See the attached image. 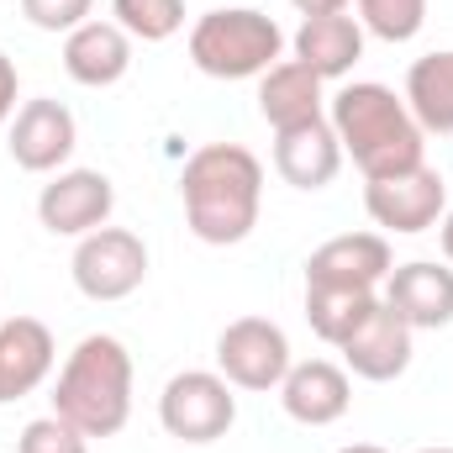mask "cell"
<instances>
[{
    "mask_svg": "<svg viewBox=\"0 0 453 453\" xmlns=\"http://www.w3.org/2000/svg\"><path fill=\"white\" fill-rule=\"evenodd\" d=\"M190 232L211 248H232L258 226L264 206V164L242 142H206L185 158L180 174Z\"/></svg>",
    "mask_w": 453,
    "mask_h": 453,
    "instance_id": "6da1fadb",
    "label": "cell"
},
{
    "mask_svg": "<svg viewBox=\"0 0 453 453\" xmlns=\"http://www.w3.org/2000/svg\"><path fill=\"white\" fill-rule=\"evenodd\" d=\"M327 121L364 180H390L427 164V132L406 111V96H395L390 85H374V80L342 85L327 101Z\"/></svg>",
    "mask_w": 453,
    "mask_h": 453,
    "instance_id": "7a4b0ae2",
    "label": "cell"
},
{
    "mask_svg": "<svg viewBox=\"0 0 453 453\" xmlns=\"http://www.w3.org/2000/svg\"><path fill=\"white\" fill-rule=\"evenodd\" d=\"M53 417L80 427L85 438H116L132 417V353L111 333H90L58 369Z\"/></svg>",
    "mask_w": 453,
    "mask_h": 453,
    "instance_id": "3957f363",
    "label": "cell"
},
{
    "mask_svg": "<svg viewBox=\"0 0 453 453\" xmlns=\"http://www.w3.org/2000/svg\"><path fill=\"white\" fill-rule=\"evenodd\" d=\"M285 32L253 5H217L190 27V64L211 80H258L280 64Z\"/></svg>",
    "mask_w": 453,
    "mask_h": 453,
    "instance_id": "277c9868",
    "label": "cell"
},
{
    "mask_svg": "<svg viewBox=\"0 0 453 453\" xmlns=\"http://www.w3.org/2000/svg\"><path fill=\"white\" fill-rule=\"evenodd\" d=\"M158 422L180 443H196V449L201 443H217V438L232 433V422H237V395H232V385H226L217 369H185V374H174L164 385Z\"/></svg>",
    "mask_w": 453,
    "mask_h": 453,
    "instance_id": "5b68a950",
    "label": "cell"
},
{
    "mask_svg": "<svg viewBox=\"0 0 453 453\" xmlns=\"http://www.w3.org/2000/svg\"><path fill=\"white\" fill-rule=\"evenodd\" d=\"M69 274L85 301H127L148 280V242L127 226H96L90 237H80Z\"/></svg>",
    "mask_w": 453,
    "mask_h": 453,
    "instance_id": "8992f818",
    "label": "cell"
},
{
    "mask_svg": "<svg viewBox=\"0 0 453 453\" xmlns=\"http://www.w3.org/2000/svg\"><path fill=\"white\" fill-rule=\"evenodd\" d=\"M290 364V338L269 317H237L217 338V374L232 390H280Z\"/></svg>",
    "mask_w": 453,
    "mask_h": 453,
    "instance_id": "52a82bcc",
    "label": "cell"
},
{
    "mask_svg": "<svg viewBox=\"0 0 453 453\" xmlns=\"http://www.w3.org/2000/svg\"><path fill=\"white\" fill-rule=\"evenodd\" d=\"M364 211L374 217V226L385 232H427V226L443 222L449 211V185L433 164H417L406 174H390V180H369L364 185Z\"/></svg>",
    "mask_w": 453,
    "mask_h": 453,
    "instance_id": "ba28073f",
    "label": "cell"
},
{
    "mask_svg": "<svg viewBox=\"0 0 453 453\" xmlns=\"http://www.w3.org/2000/svg\"><path fill=\"white\" fill-rule=\"evenodd\" d=\"M111 206L116 190L101 169H58L37 196V222L53 237H90L96 226H106Z\"/></svg>",
    "mask_w": 453,
    "mask_h": 453,
    "instance_id": "9c48e42d",
    "label": "cell"
},
{
    "mask_svg": "<svg viewBox=\"0 0 453 453\" xmlns=\"http://www.w3.org/2000/svg\"><path fill=\"white\" fill-rule=\"evenodd\" d=\"M390 269L395 258L380 232H342L306 258V285L311 290H380Z\"/></svg>",
    "mask_w": 453,
    "mask_h": 453,
    "instance_id": "30bf717a",
    "label": "cell"
},
{
    "mask_svg": "<svg viewBox=\"0 0 453 453\" xmlns=\"http://www.w3.org/2000/svg\"><path fill=\"white\" fill-rule=\"evenodd\" d=\"M80 142V127H74V111L64 101H27L21 111L11 116V158L27 169V174H58L69 164Z\"/></svg>",
    "mask_w": 453,
    "mask_h": 453,
    "instance_id": "8fae6325",
    "label": "cell"
},
{
    "mask_svg": "<svg viewBox=\"0 0 453 453\" xmlns=\"http://www.w3.org/2000/svg\"><path fill=\"white\" fill-rule=\"evenodd\" d=\"M411 333H438L453 322V269L417 258V264H395L380 296Z\"/></svg>",
    "mask_w": 453,
    "mask_h": 453,
    "instance_id": "7c38bea8",
    "label": "cell"
},
{
    "mask_svg": "<svg viewBox=\"0 0 453 453\" xmlns=\"http://www.w3.org/2000/svg\"><path fill=\"white\" fill-rule=\"evenodd\" d=\"M280 401H285V417L301 422V427H333L348 417L353 406V385H348V369L333 358H306V364H290V374L280 380Z\"/></svg>",
    "mask_w": 453,
    "mask_h": 453,
    "instance_id": "4fadbf2b",
    "label": "cell"
},
{
    "mask_svg": "<svg viewBox=\"0 0 453 453\" xmlns=\"http://www.w3.org/2000/svg\"><path fill=\"white\" fill-rule=\"evenodd\" d=\"M411 327L380 301L364 322H358V333L342 342V364L358 374V380H374V385H390V380H401L406 369H411Z\"/></svg>",
    "mask_w": 453,
    "mask_h": 453,
    "instance_id": "5bb4252c",
    "label": "cell"
},
{
    "mask_svg": "<svg viewBox=\"0 0 453 453\" xmlns=\"http://www.w3.org/2000/svg\"><path fill=\"white\" fill-rule=\"evenodd\" d=\"M53 358H58V348H53L48 322H37V317H5L0 322V406L32 395L53 374Z\"/></svg>",
    "mask_w": 453,
    "mask_h": 453,
    "instance_id": "9a60e30c",
    "label": "cell"
},
{
    "mask_svg": "<svg viewBox=\"0 0 453 453\" xmlns=\"http://www.w3.org/2000/svg\"><path fill=\"white\" fill-rule=\"evenodd\" d=\"M342 169V142L333 121H306L290 132H274V174L296 190H327Z\"/></svg>",
    "mask_w": 453,
    "mask_h": 453,
    "instance_id": "2e32d148",
    "label": "cell"
},
{
    "mask_svg": "<svg viewBox=\"0 0 453 453\" xmlns=\"http://www.w3.org/2000/svg\"><path fill=\"white\" fill-rule=\"evenodd\" d=\"M322 85H327V80H317L301 58H280L269 74H258V116H264L274 132L322 121V116H327Z\"/></svg>",
    "mask_w": 453,
    "mask_h": 453,
    "instance_id": "e0dca14e",
    "label": "cell"
},
{
    "mask_svg": "<svg viewBox=\"0 0 453 453\" xmlns=\"http://www.w3.org/2000/svg\"><path fill=\"white\" fill-rule=\"evenodd\" d=\"M64 69H69V80L74 85H85V90H106L116 85L127 69H132V37L116 27V21H85V27H74L69 37H64Z\"/></svg>",
    "mask_w": 453,
    "mask_h": 453,
    "instance_id": "ac0fdd59",
    "label": "cell"
},
{
    "mask_svg": "<svg viewBox=\"0 0 453 453\" xmlns=\"http://www.w3.org/2000/svg\"><path fill=\"white\" fill-rule=\"evenodd\" d=\"M296 58L317 74V80H342L353 74V64L364 58V27L358 16H306L296 32Z\"/></svg>",
    "mask_w": 453,
    "mask_h": 453,
    "instance_id": "d6986e66",
    "label": "cell"
},
{
    "mask_svg": "<svg viewBox=\"0 0 453 453\" xmlns=\"http://www.w3.org/2000/svg\"><path fill=\"white\" fill-rule=\"evenodd\" d=\"M406 111L422 132H453V48L427 53L406 69Z\"/></svg>",
    "mask_w": 453,
    "mask_h": 453,
    "instance_id": "ffe728a7",
    "label": "cell"
},
{
    "mask_svg": "<svg viewBox=\"0 0 453 453\" xmlns=\"http://www.w3.org/2000/svg\"><path fill=\"white\" fill-rule=\"evenodd\" d=\"M380 306V290H311L306 285V322H311V333L322 342H342L358 333V322L369 317Z\"/></svg>",
    "mask_w": 453,
    "mask_h": 453,
    "instance_id": "44dd1931",
    "label": "cell"
},
{
    "mask_svg": "<svg viewBox=\"0 0 453 453\" xmlns=\"http://www.w3.org/2000/svg\"><path fill=\"white\" fill-rule=\"evenodd\" d=\"M111 21L137 42H169L185 27V0H111Z\"/></svg>",
    "mask_w": 453,
    "mask_h": 453,
    "instance_id": "7402d4cb",
    "label": "cell"
},
{
    "mask_svg": "<svg viewBox=\"0 0 453 453\" xmlns=\"http://www.w3.org/2000/svg\"><path fill=\"white\" fill-rule=\"evenodd\" d=\"M358 27L374 32L380 42H411L427 21V0H353Z\"/></svg>",
    "mask_w": 453,
    "mask_h": 453,
    "instance_id": "603a6c76",
    "label": "cell"
},
{
    "mask_svg": "<svg viewBox=\"0 0 453 453\" xmlns=\"http://www.w3.org/2000/svg\"><path fill=\"white\" fill-rule=\"evenodd\" d=\"M16 453H90V438L80 427H69L64 417H37L21 427Z\"/></svg>",
    "mask_w": 453,
    "mask_h": 453,
    "instance_id": "cb8c5ba5",
    "label": "cell"
},
{
    "mask_svg": "<svg viewBox=\"0 0 453 453\" xmlns=\"http://www.w3.org/2000/svg\"><path fill=\"white\" fill-rule=\"evenodd\" d=\"M90 11H96V0H21V16L37 27V32H74V27H85L90 21Z\"/></svg>",
    "mask_w": 453,
    "mask_h": 453,
    "instance_id": "d4e9b609",
    "label": "cell"
},
{
    "mask_svg": "<svg viewBox=\"0 0 453 453\" xmlns=\"http://www.w3.org/2000/svg\"><path fill=\"white\" fill-rule=\"evenodd\" d=\"M16 96H21V74H16V64L0 53V121L16 116Z\"/></svg>",
    "mask_w": 453,
    "mask_h": 453,
    "instance_id": "484cf974",
    "label": "cell"
},
{
    "mask_svg": "<svg viewBox=\"0 0 453 453\" xmlns=\"http://www.w3.org/2000/svg\"><path fill=\"white\" fill-rule=\"evenodd\" d=\"M301 16H338V11H348L353 0H290Z\"/></svg>",
    "mask_w": 453,
    "mask_h": 453,
    "instance_id": "4316f807",
    "label": "cell"
},
{
    "mask_svg": "<svg viewBox=\"0 0 453 453\" xmlns=\"http://www.w3.org/2000/svg\"><path fill=\"white\" fill-rule=\"evenodd\" d=\"M438 242H443V258L453 264V206L443 211V222H438Z\"/></svg>",
    "mask_w": 453,
    "mask_h": 453,
    "instance_id": "83f0119b",
    "label": "cell"
},
{
    "mask_svg": "<svg viewBox=\"0 0 453 453\" xmlns=\"http://www.w3.org/2000/svg\"><path fill=\"white\" fill-rule=\"evenodd\" d=\"M338 453H385V449H374V443H348V449H338Z\"/></svg>",
    "mask_w": 453,
    "mask_h": 453,
    "instance_id": "f1b7e54d",
    "label": "cell"
},
{
    "mask_svg": "<svg viewBox=\"0 0 453 453\" xmlns=\"http://www.w3.org/2000/svg\"><path fill=\"white\" fill-rule=\"evenodd\" d=\"M422 453H453V449H422Z\"/></svg>",
    "mask_w": 453,
    "mask_h": 453,
    "instance_id": "f546056e",
    "label": "cell"
}]
</instances>
